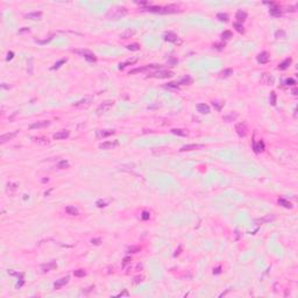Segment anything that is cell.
Returning <instances> with one entry per match:
<instances>
[{
  "label": "cell",
  "instance_id": "1",
  "mask_svg": "<svg viewBox=\"0 0 298 298\" xmlns=\"http://www.w3.org/2000/svg\"><path fill=\"white\" fill-rule=\"evenodd\" d=\"M128 11L126 7L122 6H115L112 7L111 9H108V12L106 13V19L108 20H119L121 17H124L125 15H127Z\"/></svg>",
  "mask_w": 298,
  "mask_h": 298
},
{
  "label": "cell",
  "instance_id": "2",
  "mask_svg": "<svg viewBox=\"0 0 298 298\" xmlns=\"http://www.w3.org/2000/svg\"><path fill=\"white\" fill-rule=\"evenodd\" d=\"M145 9L149 11V12H154V13H160V14H170V13H176L178 12V8L177 6L175 5H169V6H148L146 7Z\"/></svg>",
  "mask_w": 298,
  "mask_h": 298
},
{
  "label": "cell",
  "instance_id": "3",
  "mask_svg": "<svg viewBox=\"0 0 298 298\" xmlns=\"http://www.w3.org/2000/svg\"><path fill=\"white\" fill-rule=\"evenodd\" d=\"M161 66L157 65V64H148V65H145V66H140V68H135L133 70L128 72V75H134V74H139V72H145L147 70H151V69H160Z\"/></svg>",
  "mask_w": 298,
  "mask_h": 298
},
{
  "label": "cell",
  "instance_id": "4",
  "mask_svg": "<svg viewBox=\"0 0 298 298\" xmlns=\"http://www.w3.org/2000/svg\"><path fill=\"white\" fill-rule=\"evenodd\" d=\"M235 132L239 136H246L247 132H248V127H247V124L246 122H239V124L235 125Z\"/></svg>",
  "mask_w": 298,
  "mask_h": 298
},
{
  "label": "cell",
  "instance_id": "5",
  "mask_svg": "<svg viewBox=\"0 0 298 298\" xmlns=\"http://www.w3.org/2000/svg\"><path fill=\"white\" fill-rule=\"evenodd\" d=\"M74 52H77V54L82 55L85 60H87L89 62H96V60H97L94 54H92V52L89 51V50H74Z\"/></svg>",
  "mask_w": 298,
  "mask_h": 298
},
{
  "label": "cell",
  "instance_id": "6",
  "mask_svg": "<svg viewBox=\"0 0 298 298\" xmlns=\"http://www.w3.org/2000/svg\"><path fill=\"white\" fill-rule=\"evenodd\" d=\"M172 76H173V72H172V71H168V70H160V71L149 75L148 77H154V78H169V77H172Z\"/></svg>",
  "mask_w": 298,
  "mask_h": 298
},
{
  "label": "cell",
  "instance_id": "7",
  "mask_svg": "<svg viewBox=\"0 0 298 298\" xmlns=\"http://www.w3.org/2000/svg\"><path fill=\"white\" fill-rule=\"evenodd\" d=\"M112 106H113V101H112V100H106V101H104L102 104H100L99 106H98V108H97V113H98V114H101V113L107 112Z\"/></svg>",
  "mask_w": 298,
  "mask_h": 298
},
{
  "label": "cell",
  "instance_id": "8",
  "mask_svg": "<svg viewBox=\"0 0 298 298\" xmlns=\"http://www.w3.org/2000/svg\"><path fill=\"white\" fill-rule=\"evenodd\" d=\"M164 40L168 41V42H172V43H181L179 38L172 31H168V33L164 34Z\"/></svg>",
  "mask_w": 298,
  "mask_h": 298
},
{
  "label": "cell",
  "instance_id": "9",
  "mask_svg": "<svg viewBox=\"0 0 298 298\" xmlns=\"http://www.w3.org/2000/svg\"><path fill=\"white\" fill-rule=\"evenodd\" d=\"M91 102H92V98H91V97H85V98H83V99L76 101V102L74 104V107H82V106L85 107V106H89Z\"/></svg>",
  "mask_w": 298,
  "mask_h": 298
},
{
  "label": "cell",
  "instance_id": "10",
  "mask_svg": "<svg viewBox=\"0 0 298 298\" xmlns=\"http://www.w3.org/2000/svg\"><path fill=\"white\" fill-rule=\"evenodd\" d=\"M117 146H118V141H106V142L100 143L99 148L104 149V150H110V149H114Z\"/></svg>",
  "mask_w": 298,
  "mask_h": 298
},
{
  "label": "cell",
  "instance_id": "11",
  "mask_svg": "<svg viewBox=\"0 0 298 298\" xmlns=\"http://www.w3.org/2000/svg\"><path fill=\"white\" fill-rule=\"evenodd\" d=\"M50 125V121L48 120H41V121H36L34 124L30 125V129H39V128H43Z\"/></svg>",
  "mask_w": 298,
  "mask_h": 298
},
{
  "label": "cell",
  "instance_id": "12",
  "mask_svg": "<svg viewBox=\"0 0 298 298\" xmlns=\"http://www.w3.org/2000/svg\"><path fill=\"white\" fill-rule=\"evenodd\" d=\"M114 133L115 132L113 129H99V131H97V137L104 139V137H107V136L113 135Z\"/></svg>",
  "mask_w": 298,
  "mask_h": 298
},
{
  "label": "cell",
  "instance_id": "13",
  "mask_svg": "<svg viewBox=\"0 0 298 298\" xmlns=\"http://www.w3.org/2000/svg\"><path fill=\"white\" fill-rule=\"evenodd\" d=\"M204 145H197V143H191V145H185L183 146L179 151H189V150H197V149H200L203 148Z\"/></svg>",
  "mask_w": 298,
  "mask_h": 298
},
{
  "label": "cell",
  "instance_id": "14",
  "mask_svg": "<svg viewBox=\"0 0 298 298\" xmlns=\"http://www.w3.org/2000/svg\"><path fill=\"white\" fill-rule=\"evenodd\" d=\"M274 77H273V75H270V74H263L261 76V82L263 83L265 85H273L274 84Z\"/></svg>",
  "mask_w": 298,
  "mask_h": 298
},
{
  "label": "cell",
  "instance_id": "15",
  "mask_svg": "<svg viewBox=\"0 0 298 298\" xmlns=\"http://www.w3.org/2000/svg\"><path fill=\"white\" fill-rule=\"evenodd\" d=\"M256 61H257L260 64H266V63H268V62H269V55H268V52H266V51L260 52V54L257 55V57H256Z\"/></svg>",
  "mask_w": 298,
  "mask_h": 298
},
{
  "label": "cell",
  "instance_id": "16",
  "mask_svg": "<svg viewBox=\"0 0 298 298\" xmlns=\"http://www.w3.org/2000/svg\"><path fill=\"white\" fill-rule=\"evenodd\" d=\"M69 279H70V277H69V276H65V277H63V278L58 279V281H56V282L54 283V289H56V290L61 289L62 287H64L65 284H68V283H69Z\"/></svg>",
  "mask_w": 298,
  "mask_h": 298
},
{
  "label": "cell",
  "instance_id": "17",
  "mask_svg": "<svg viewBox=\"0 0 298 298\" xmlns=\"http://www.w3.org/2000/svg\"><path fill=\"white\" fill-rule=\"evenodd\" d=\"M69 135H70V132L63 129V131H60V132L55 133L54 135H52V137H54L55 140H65L66 137H69Z\"/></svg>",
  "mask_w": 298,
  "mask_h": 298
},
{
  "label": "cell",
  "instance_id": "18",
  "mask_svg": "<svg viewBox=\"0 0 298 298\" xmlns=\"http://www.w3.org/2000/svg\"><path fill=\"white\" fill-rule=\"evenodd\" d=\"M42 16V12H31V13H28L25 15L26 19H29V20H40Z\"/></svg>",
  "mask_w": 298,
  "mask_h": 298
},
{
  "label": "cell",
  "instance_id": "19",
  "mask_svg": "<svg viewBox=\"0 0 298 298\" xmlns=\"http://www.w3.org/2000/svg\"><path fill=\"white\" fill-rule=\"evenodd\" d=\"M235 19L238 20V22L242 23L244 20L247 19V13L244 12V11H238L236 14H235Z\"/></svg>",
  "mask_w": 298,
  "mask_h": 298
},
{
  "label": "cell",
  "instance_id": "20",
  "mask_svg": "<svg viewBox=\"0 0 298 298\" xmlns=\"http://www.w3.org/2000/svg\"><path fill=\"white\" fill-rule=\"evenodd\" d=\"M17 134V132H13V133H7V134H4V135H1V137H0V142L1 143H5V142H7V141H9V140H12L15 135Z\"/></svg>",
  "mask_w": 298,
  "mask_h": 298
},
{
  "label": "cell",
  "instance_id": "21",
  "mask_svg": "<svg viewBox=\"0 0 298 298\" xmlns=\"http://www.w3.org/2000/svg\"><path fill=\"white\" fill-rule=\"evenodd\" d=\"M197 110L202 114H208L210 113V107H208V105H206V104H198L197 105Z\"/></svg>",
  "mask_w": 298,
  "mask_h": 298
},
{
  "label": "cell",
  "instance_id": "22",
  "mask_svg": "<svg viewBox=\"0 0 298 298\" xmlns=\"http://www.w3.org/2000/svg\"><path fill=\"white\" fill-rule=\"evenodd\" d=\"M269 13H270V15H273V16H279L282 14V12H281V9H279V7L278 6H276L275 4L274 5H271V7L269 8Z\"/></svg>",
  "mask_w": 298,
  "mask_h": 298
},
{
  "label": "cell",
  "instance_id": "23",
  "mask_svg": "<svg viewBox=\"0 0 298 298\" xmlns=\"http://www.w3.org/2000/svg\"><path fill=\"white\" fill-rule=\"evenodd\" d=\"M57 267V265H56V262H50V263H48V265H43V266H41V269H42V271H50V270H52V269H55Z\"/></svg>",
  "mask_w": 298,
  "mask_h": 298
},
{
  "label": "cell",
  "instance_id": "24",
  "mask_svg": "<svg viewBox=\"0 0 298 298\" xmlns=\"http://www.w3.org/2000/svg\"><path fill=\"white\" fill-rule=\"evenodd\" d=\"M275 219H276V217H275L274 214H268V216H266V217H263V218L256 220V222H257V224H265V222L273 221V220H275Z\"/></svg>",
  "mask_w": 298,
  "mask_h": 298
},
{
  "label": "cell",
  "instance_id": "25",
  "mask_svg": "<svg viewBox=\"0 0 298 298\" xmlns=\"http://www.w3.org/2000/svg\"><path fill=\"white\" fill-rule=\"evenodd\" d=\"M238 117H239V114L235 113V112H233V113H230V114H227V115H224L222 120L226 121V122H231V121H234Z\"/></svg>",
  "mask_w": 298,
  "mask_h": 298
},
{
  "label": "cell",
  "instance_id": "26",
  "mask_svg": "<svg viewBox=\"0 0 298 298\" xmlns=\"http://www.w3.org/2000/svg\"><path fill=\"white\" fill-rule=\"evenodd\" d=\"M171 133L178 136H186L188 135V131L186 129H182V128H173L171 129Z\"/></svg>",
  "mask_w": 298,
  "mask_h": 298
},
{
  "label": "cell",
  "instance_id": "27",
  "mask_svg": "<svg viewBox=\"0 0 298 298\" xmlns=\"http://www.w3.org/2000/svg\"><path fill=\"white\" fill-rule=\"evenodd\" d=\"M254 151L255 153H261L265 150V142L263 141H258L257 143H254Z\"/></svg>",
  "mask_w": 298,
  "mask_h": 298
},
{
  "label": "cell",
  "instance_id": "28",
  "mask_svg": "<svg viewBox=\"0 0 298 298\" xmlns=\"http://www.w3.org/2000/svg\"><path fill=\"white\" fill-rule=\"evenodd\" d=\"M137 62V58H129V60H127L126 62H124V63H120V65H119V69H125L126 66H128V65H133V64H135Z\"/></svg>",
  "mask_w": 298,
  "mask_h": 298
},
{
  "label": "cell",
  "instance_id": "29",
  "mask_svg": "<svg viewBox=\"0 0 298 298\" xmlns=\"http://www.w3.org/2000/svg\"><path fill=\"white\" fill-rule=\"evenodd\" d=\"M134 34H135V30H134V29H127L126 31H124V33L120 34V39H128V38L133 36Z\"/></svg>",
  "mask_w": 298,
  "mask_h": 298
},
{
  "label": "cell",
  "instance_id": "30",
  "mask_svg": "<svg viewBox=\"0 0 298 298\" xmlns=\"http://www.w3.org/2000/svg\"><path fill=\"white\" fill-rule=\"evenodd\" d=\"M192 82H194V79H192L190 76H185V77L179 79L178 84L179 85H190V84H192Z\"/></svg>",
  "mask_w": 298,
  "mask_h": 298
},
{
  "label": "cell",
  "instance_id": "31",
  "mask_svg": "<svg viewBox=\"0 0 298 298\" xmlns=\"http://www.w3.org/2000/svg\"><path fill=\"white\" fill-rule=\"evenodd\" d=\"M65 212L70 216H77L78 214V210L75 206H66L65 207Z\"/></svg>",
  "mask_w": 298,
  "mask_h": 298
},
{
  "label": "cell",
  "instance_id": "32",
  "mask_svg": "<svg viewBox=\"0 0 298 298\" xmlns=\"http://www.w3.org/2000/svg\"><path fill=\"white\" fill-rule=\"evenodd\" d=\"M278 204H279V205H282V206L285 207V208H292V207H293L292 204H291L289 200L284 199V198H279V199H278Z\"/></svg>",
  "mask_w": 298,
  "mask_h": 298
},
{
  "label": "cell",
  "instance_id": "33",
  "mask_svg": "<svg viewBox=\"0 0 298 298\" xmlns=\"http://www.w3.org/2000/svg\"><path fill=\"white\" fill-rule=\"evenodd\" d=\"M290 64H291V58H285L281 64L278 65V68L281 70H285V69H288L290 66Z\"/></svg>",
  "mask_w": 298,
  "mask_h": 298
},
{
  "label": "cell",
  "instance_id": "34",
  "mask_svg": "<svg viewBox=\"0 0 298 298\" xmlns=\"http://www.w3.org/2000/svg\"><path fill=\"white\" fill-rule=\"evenodd\" d=\"M221 78H226V77H230L231 75H233V69H225L222 71L219 74Z\"/></svg>",
  "mask_w": 298,
  "mask_h": 298
},
{
  "label": "cell",
  "instance_id": "35",
  "mask_svg": "<svg viewBox=\"0 0 298 298\" xmlns=\"http://www.w3.org/2000/svg\"><path fill=\"white\" fill-rule=\"evenodd\" d=\"M275 36H276V39H285L287 38V34H285V31L284 30H277L276 33H275Z\"/></svg>",
  "mask_w": 298,
  "mask_h": 298
},
{
  "label": "cell",
  "instance_id": "36",
  "mask_svg": "<svg viewBox=\"0 0 298 298\" xmlns=\"http://www.w3.org/2000/svg\"><path fill=\"white\" fill-rule=\"evenodd\" d=\"M217 17L220 20V21H228V15H227L226 13H218L217 14Z\"/></svg>",
  "mask_w": 298,
  "mask_h": 298
},
{
  "label": "cell",
  "instance_id": "37",
  "mask_svg": "<svg viewBox=\"0 0 298 298\" xmlns=\"http://www.w3.org/2000/svg\"><path fill=\"white\" fill-rule=\"evenodd\" d=\"M233 36V34H232V31H230V30H225L222 34H221V38L224 39V40H228V39H231Z\"/></svg>",
  "mask_w": 298,
  "mask_h": 298
},
{
  "label": "cell",
  "instance_id": "38",
  "mask_svg": "<svg viewBox=\"0 0 298 298\" xmlns=\"http://www.w3.org/2000/svg\"><path fill=\"white\" fill-rule=\"evenodd\" d=\"M132 263V257H129V256H126L125 258H124V261H122V267L124 268H126L127 266H129Z\"/></svg>",
  "mask_w": 298,
  "mask_h": 298
},
{
  "label": "cell",
  "instance_id": "39",
  "mask_svg": "<svg viewBox=\"0 0 298 298\" xmlns=\"http://www.w3.org/2000/svg\"><path fill=\"white\" fill-rule=\"evenodd\" d=\"M233 26H234V28H235V29H236L239 33H243V31H244L242 23H240V22H234V23H233Z\"/></svg>",
  "mask_w": 298,
  "mask_h": 298
},
{
  "label": "cell",
  "instance_id": "40",
  "mask_svg": "<svg viewBox=\"0 0 298 298\" xmlns=\"http://www.w3.org/2000/svg\"><path fill=\"white\" fill-rule=\"evenodd\" d=\"M127 49L128 50H132V51H137L140 49V46L137 43H133V44H128L127 46Z\"/></svg>",
  "mask_w": 298,
  "mask_h": 298
},
{
  "label": "cell",
  "instance_id": "41",
  "mask_svg": "<svg viewBox=\"0 0 298 298\" xmlns=\"http://www.w3.org/2000/svg\"><path fill=\"white\" fill-rule=\"evenodd\" d=\"M74 275H75L76 277H84V276L86 275V273H85L83 269H78V270H75V271H74Z\"/></svg>",
  "mask_w": 298,
  "mask_h": 298
},
{
  "label": "cell",
  "instance_id": "42",
  "mask_svg": "<svg viewBox=\"0 0 298 298\" xmlns=\"http://www.w3.org/2000/svg\"><path fill=\"white\" fill-rule=\"evenodd\" d=\"M34 140H35L36 142H39V143H43V145H48V143H49L48 139H46V137H35Z\"/></svg>",
  "mask_w": 298,
  "mask_h": 298
},
{
  "label": "cell",
  "instance_id": "43",
  "mask_svg": "<svg viewBox=\"0 0 298 298\" xmlns=\"http://www.w3.org/2000/svg\"><path fill=\"white\" fill-rule=\"evenodd\" d=\"M108 203H110V200H102V199H100V200L97 202V206H98V207H105V206L108 205Z\"/></svg>",
  "mask_w": 298,
  "mask_h": 298
},
{
  "label": "cell",
  "instance_id": "44",
  "mask_svg": "<svg viewBox=\"0 0 298 298\" xmlns=\"http://www.w3.org/2000/svg\"><path fill=\"white\" fill-rule=\"evenodd\" d=\"M65 62H66V58H63V60H61V61H58V62H57V63H55V65H54V66H52V68H51V69H52V70H56V69H58V68H61V65H62V64H64V63H65Z\"/></svg>",
  "mask_w": 298,
  "mask_h": 298
},
{
  "label": "cell",
  "instance_id": "45",
  "mask_svg": "<svg viewBox=\"0 0 298 298\" xmlns=\"http://www.w3.org/2000/svg\"><path fill=\"white\" fill-rule=\"evenodd\" d=\"M69 167V162L68 161H61L58 164H57V168H60V169H65V168H68Z\"/></svg>",
  "mask_w": 298,
  "mask_h": 298
},
{
  "label": "cell",
  "instance_id": "46",
  "mask_svg": "<svg viewBox=\"0 0 298 298\" xmlns=\"http://www.w3.org/2000/svg\"><path fill=\"white\" fill-rule=\"evenodd\" d=\"M212 104H213V106L216 107V110H217V111H220V110H221V107H222V102H220V101H217V100H214V101H213Z\"/></svg>",
  "mask_w": 298,
  "mask_h": 298
},
{
  "label": "cell",
  "instance_id": "47",
  "mask_svg": "<svg viewBox=\"0 0 298 298\" xmlns=\"http://www.w3.org/2000/svg\"><path fill=\"white\" fill-rule=\"evenodd\" d=\"M140 247H137V246H132V247H129L127 250H128V253H137V252H140Z\"/></svg>",
  "mask_w": 298,
  "mask_h": 298
},
{
  "label": "cell",
  "instance_id": "48",
  "mask_svg": "<svg viewBox=\"0 0 298 298\" xmlns=\"http://www.w3.org/2000/svg\"><path fill=\"white\" fill-rule=\"evenodd\" d=\"M164 87H165V89H178V84H176V83H169V84L165 85Z\"/></svg>",
  "mask_w": 298,
  "mask_h": 298
},
{
  "label": "cell",
  "instance_id": "49",
  "mask_svg": "<svg viewBox=\"0 0 298 298\" xmlns=\"http://www.w3.org/2000/svg\"><path fill=\"white\" fill-rule=\"evenodd\" d=\"M270 104L271 105H276V93L275 92L270 93Z\"/></svg>",
  "mask_w": 298,
  "mask_h": 298
},
{
  "label": "cell",
  "instance_id": "50",
  "mask_svg": "<svg viewBox=\"0 0 298 298\" xmlns=\"http://www.w3.org/2000/svg\"><path fill=\"white\" fill-rule=\"evenodd\" d=\"M284 84H285V85H295V84H296V80H295L293 78H288V79H285Z\"/></svg>",
  "mask_w": 298,
  "mask_h": 298
},
{
  "label": "cell",
  "instance_id": "51",
  "mask_svg": "<svg viewBox=\"0 0 298 298\" xmlns=\"http://www.w3.org/2000/svg\"><path fill=\"white\" fill-rule=\"evenodd\" d=\"M213 47H214L216 49H218V50H222V49L225 48V43H214Z\"/></svg>",
  "mask_w": 298,
  "mask_h": 298
},
{
  "label": "cell",
  "instance_id": "52",
  "mask_svg": "<svg viewBox=\"0 0 298 298\" xmlns=\"http://www.w3.org/2000/svg\"><path fill=\"white\" fill-rule=\"evenodd\" d=\"M143 279H145V277H143V276H137V277H135V278H134V282H135V283H140V282H142Z\"/></svg>",
  "mask_w": 298,
  "mask_h": 298
},
{
  "label": "cell",
  "instance_id": "53",
  "mask_svg": "<svg viewBox=\"0 0 298 298\" xmlns=\"http://www.w3.org/2000/svg\"><path fill=\"white\" fill-rule=\"evenodd\" d=\"M149 218H150V214H149L148 212H143V213H142V219H143V220H148Z\"/></svg>",
  "mask_w": 298,
  "mask_h": 298
},
{
  "label": "cell",
  "instance_id": "54",
  "mask_svg": "<svg viewBox=\"0 0 298 298\" xmlns=\"http://www.w3.org/2000/svg\"><path fill=\"white\" fill-rule=\"evenodd\" d=\"M100 242H101L100 239H92V240H91V243H92V244H100Z\"/></svg>",
  "mask_w": 298,
  "mask_h": 298
},
{
  "label": "cell",
  "instance_id": "55",
  "mask_svg": "<svg viewBox=\"0 0 298 298\" xmlns=\"http://www.w3.org/2000/svg\"><path fill=\"white\" fill-rule=\"evenodd\" d=\"M221 273V267H218V268H216L214 270H213V274H216V275H218V274H220Z\"/></svg>",
  "mask_w": 298,
  "mask_h": 298
},
{
  "label": "cell",
  "instance_id": "56",
  "mask_svg": "<svg viewBox=\"0 0 298 298\" xmlns=\"http://www.w3.org/2000/svg\"><path fill=\"white\" fill-rule=\"evenodd\" d=\"M13 55H14L13 52H12V51H9V52H8V55H7V61L12 60V58H13Z\"/></svg>",
  "mask_w": 298,
  "mask_h": 298
},
{
  "label": "cell",
  "instance_id": "57",
  "mask_svg": "<svg viewBox=\"0 0 298 298\" xmlns=\"http://www.w3.org/2000/svg\"><path fill=\"white\" fill-rule=\"evenodd\" d=\"M23 31H29V28H28V27H23L22 29L19 30V33H23Z\"/></svg>",
  "mask_w": 298,
  "mask_h": 298
},
{
  "label": "cell",
  "instance_id": "58",
  "mask_svg": "<svg viewBox=\"0 0 298 298\" xmlns=\"http://www.w3.org/2000/svg\"><path fill=\"white\" fill-rule=\"evenodd\" d=\"M118 296H128V292H127V291H126V290H125V291H124V292H121V293H119V295H118Z\"/></svg>",
  "mask_w": 298,
  "mask_h": 298
},
{
  "label": "cell",
  "instance_id": "59",
  "mask_svg": "<svg viewBox=\"0 0 298 298\" xmlns=\"http://www.w3.org/2000/svg\"><path fill=\"white\" fill-rule=\"evenodd\" d=\"M291 92H292V94H293V96H297V94H298V93H297V92H298V90H297V89H293Z\"/></svg>",
  "mask_w": 298,
  "mask_h": 298
}]
</instances>
